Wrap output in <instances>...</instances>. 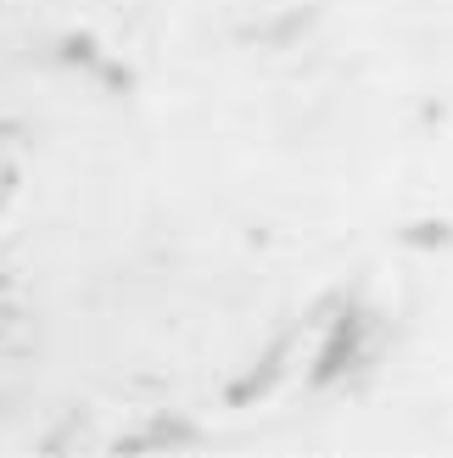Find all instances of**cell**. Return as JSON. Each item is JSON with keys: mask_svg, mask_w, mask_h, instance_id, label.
Listing matches in <instances>:
<instances>
[{"mask_svg": "<svg viewBox=\"0 0 453 458\" xmlns=\"http://www.w3.org/2000/svg\"><path fill=\"white\" fill-rule=\"evenodd\" d=\"M90 51H96V45H90L84 34H73V39L62 45V56H67V62H90Z\"/></svg>", "mask_w": 453, "mask_h": 458, "instance_id": "1", "label": "cell"}]
</instances>
